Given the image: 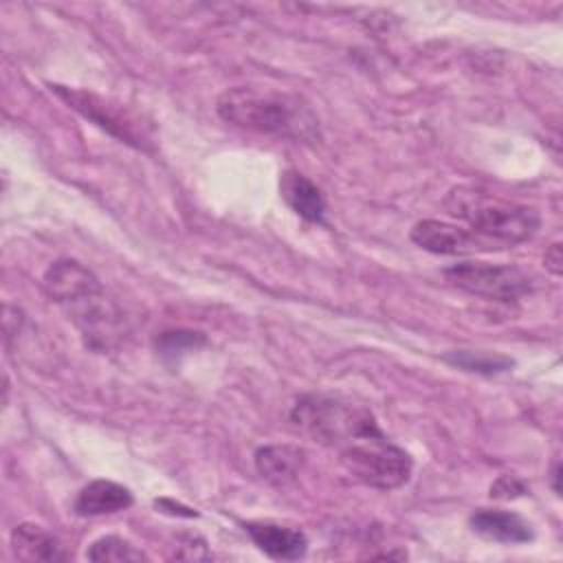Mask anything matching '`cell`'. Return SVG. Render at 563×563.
<instances>
[{"instance_id": "1", "label": "cell", "mask_w": 563, "mask_h": 563, "mask_svg": "<svg viewBox=\"0 0 563 563\" xmlns=\"http://www.w3.org/2000/svg\"><path fill=\"white\" fill-rule=\"evenodd\" d=\"M42 286L68 312V319H73L86 345L95 352L114 347L128 332L123 310L84 264L75 260L53 262L42 277Z\"/></svg>"}, {"instance_id": "2", "label": "cell", "mask_w": 563, "mask_h": 563, "mask_svg": "<svg viewBox=\"0 0 563 563\" xmlns=\"http://www.w3.org/2000/svg\"><path fill=\"white\" fill-rule=\"evenodd\" d=\"M216 110L227 123L260 134L290 141L319 139L317 114L301 97L292 92L255 86H233L218 97Z\"/></svg>"}, {"instance_id": "3", "label": "cell", "mask_w": 563, "mask_h": 563, "mask_svg": "<svg viewBox=\"0 0 563 563\" xmlns=\"http://www.w3.org/2000/svg\"><path fill=\"white\" fill-rule=\"evenodd\" d=\"M444 209L499 249L530 240L541 224L534 207L499 198L471 185L453 187L444 198Z\"/></svg>"}, {"instance_id": "4", "label": "cell", "mask_w": 563, "mask_h": 563, "mask_svg": "<svg viewBox=\"0 0 563 563\" xmlns=\"http://www.w3.org/2000/svg\"><path fill=\"white\" fill-rule=\"evenodd\" d=\"M290 422L314 440L339 446L383 435L369 409L325 394L301 396L290 411Z\"/></svg>"}, {"instance_id": "5", "label": "cell", "mask_w": 563, "mask_h": 563, "mask_svg": "<svg viewBox=\"0 0 563 563\" xmlns=\"http://www.w3.org/2000/svg\"><path fill=\"white\" fill-rule=\"evenodd\" d=\"M341 464L358 482L391 490L402 486L411 475V457L385 435L365 438L341 446Z\"/></svg>"}, {"instance_id": "6", "label": "cell", "mask_w": 563, "mask_h": 563, "mask_svg": "<svg viewBox=\"0 0 563 563\" xmlns=\"http://www.w3.org/2000/svg\"><path fill=\"white\" fill-rule=\"evenodd\" d=\"M51 90L59 99H64L75 112H79L81 117H86L88 121H92L95 125L106 130L110 136L119 139L121 143L132 145L143 152L152 150V139H150L147 128L123 103L106 99V97L95 95L84 88H68V86H59V84H53Z\"/></svg>"}, {"instance_id": "7", "label": "cell", "mask_w": 563, "mask_h": 563, "mask_svg": "<svg viewBox=\"0 0 563 563\" xmlns=\"http://www.w3.org/2000/svg\"><path fill=\"white\" fill-rule=\"evenodd\" d=\"M449 284L490 301H517L532 290V279L510 264L462 262L444 268Z\"/></svg>"}, {"instance_id": "8", "label": "cell", "mask_w": 563, "mask_h": 563, "mask_svg": "<svg viewBox=\"0 0 563 563\" xmlns=\"http://www.w3.org/2000/svg\"><path fill=\"white\" fill-rule=\"evenodd\" d=\"M411 242L422 251L435 255H471L479 251H495L497 244L484 240L475 231L464 227L442 222V220H420L411 229Z\"/></svg>"}, {"instance_id": "9", "label": "cell", "mask_w": 563, "mask_h": 563, "mask_svg": "<svg viewBox=\"0 0 563 563\" xmlns=\"http://www.w3.org/2000/svg\"><path fill=\"white\" fill-rule=\"evenodd\" d=\"M244 530L249 532L253 543L271 559L295 561V559H301L308 550V539L297 528H288L271 521H249L244 523Z\"/></svg>"}, {"instance_id": "10", "label": "cell", "mask_w": 563, "mask_h": 563, "mask_svg": "<svg viewBox=\"0 0 563 563\" xmlns=\"http://www.w3.org/2000/svg\"><path fill=\"white\" fill-rule=\"evenodd\" d=\"M468 523L475 534L497 543H526L534 537L530 523L510 510L479 508L471 515Z\"/></svg>"}, {"instance_id": "11", "label": "cell", "mask_w": 563, "mask_h": 563, "mask_svg": "<svg viewBox=\"0 0 563 563\" xmlns=\"http://www.w3.org/2000/svg\"><path fill=\"white\" fill-rule=\"evenodd\" d=\"M306 462V453L292 444H268L255 451V471L273 486L292 484Z\"/></svg>"}, {"instance_id": "12", "label": "cell", "mask_w": 563, "mask_h": 563, "mask_svg": "<svg viewBox=\"0 0 563 563\" xmlns=\"http://www.w3.org/2000/svg\"><path fill=\"white\" fill-rule=\"evenodd\" d=\"M279 191L286 205L303 220L323 224L325 218V200L319 187L295 169H286L279 178Z\"/></svg>"}, {"instance_id": "13", "label": "cell", "mask_w": 563, "mask_h": 563, "mask_svg": "<svg viewBox=\"0 0 563 563\" xmlns=\"http://www.w3.org/2000/svg\"><path fill=\"white\" fill-rule=\"evenodd\" d=\"M11 550L20 561H66L62 541L37 523H20L11 532Z\"/></svg>"}, {"instance_id": "14", "label": "cell", "mask_w": 563, "mask_h": 563, "mask_svg": "<svg viewBox=\"0 0 563 563\" xmlns=\"http://www.w3.org/2000/svg\"><path fill=\"white\" fill-rule=\"evenodd\" d=\"M132 501L134 497L125 486L110 479H95L79 490L73 508L81 517H95L125 510L132 506Z\"/></svg>"}, {"instance_id": "15", "label": "cell", "mask_w": 563, "mask_h": 563, "mask_svg": "<svg viewBox=\"0 0 563 563\" xmlns=\"http://www.w3.org/2000/svg\"><path fill=\"white\" fill-rule=\"evenodd\" d=\"M446 363H451L453 367H460L464 372H473V374H484V376H493V374H501L508 372L515 361L504 356V354H490V352H471V350H451L442 356Z\"/></svg>"}, {"instance_id": "16", "label": "cell", "mask_w": 563, "mask_h": 563, "mask_svg": "<svg viewBox=\"0 0 563 563\" xmlns=\"http://www.w3.org/2000/svg\"><path fill=\"white\" fill-rule=\"evenodd\" d=\"M207 343V336L196 330H165L154 339L156 352L167 363H178L187 352H194Z\"/></svg>"}, {"instance_id": "17", "label": "cell", "mask_w": 563, "mask_h": 563, "mask_svg": "<svg viewBox=\"0 0 563 563\" xmlns=\"http://www.w3.org/2000/svg\"><path fill=\"white\" fill-rule=\"evenodd\" d=\"M86 556L90 561H112V563H128V561H147L150 556L134 548L130 541L121 539V537H114V534H108V537H101L97 541L90 543Z\"/></svg>"}, {"instance_id": "18", "label": "cell", "mask_w": 563, "mask_h": 563, "mask_svg": "<svg viewBox=\"0 0 563 563\" xmlns=\"http://www.w3.org/2000/svg\"><path fill=\"white\" fill-rule=\"evenodd\" d=\"M526 493H528V486L515 475H499L490 484V497H495V499H515Z\"/></svg>"}, {"instance_id": "19", "label": "cell", "mask_w": 563, "mask_h": 563, "mask_svg": "<svg viewBox=\"0 0 563 563\" xmlns=\"http://www.w3.org/2000/svg\"><path fill=\"white\" fill-rule=\"evenodd\" d=\"M545 268L552 273V275H561L563 271V253H561V244H552L548 251H545Z\"/></svg>"}, {"instance_id": "20", "label": "cell", "mask_w": 563, "mask_h": 563, "mask_svg": "<svg viewBox=\"0 0 563 563\" xmlns=\"http://www.w3.org/2000/svg\"><path fill=\"white\" fill-rule=\"evenodd\" d=\"M156 506L158 508H172V510H167V512H172V515H185V517H196V510H191V508H187V506H180V504H174V501H169V499H156Z\"/></svg>"}, {"instance_id": "21", "label": "cell", "mask_w": 563, "mask_h": 563, "mask_svg": "<svg viewBox=\"0 0 563 563\" xmlns=\"http://www.w3.org/2000/svg\"><path fill=\"white\" fill-rule=\"evenodd\" d=\"M559 477H561V466H559V462H554V466H552V488H554V493H556V495H561Z\"/></svg>"}]
</instances>
